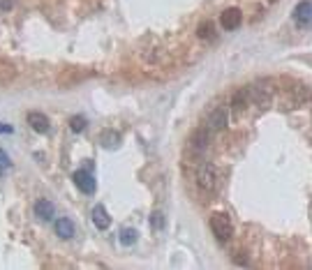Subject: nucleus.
I'll use <instances>...</instances> for the list:
<instances>
[{
  "label": "nucleus",
  "instance_id": "nucleus-1",
  "mask_svg": "<svg viewBox=\"0 0 312 270\" xmlns=\"http://www.w3.org/2000/svg\"><path fill=\"white\" fill-rule=\"evenodd\" d=\"M208 145H210V130L206 125L197 127V130L190 134V138H187V152L194 155V157H201V155L208 150Z\"/></svg>",
  "mask_w": 312,
  "mask_h": 270
},
{
  "label": "nucleus",
  "instance_id": "nucleus-2",
  "mask_svg": "<svg viewBox=\"0 0 312 270\" xmlns=\"http://www.w3.org/2000/svg\"><path fill=\"white\" fill-rule=\"evenodd\" d=\"M210 231H213V236H215L220 243H227V240L234 236V224H231L229 220V215H224V213H213L210 215Z\"/></svg>",
  "mask_w": 312,
  "mask_h": 270
},
{
  "label": "nucleus",
  "instance_id": "nucleus-3",
  "mask_svg": "<svg viewBox=\"0 0 312 270\" xmlns=\"http://www.w3.org/2000/svg\"><path fill=\"white\" fill-rule=\"evenodd\" d=\"M197 185H199V189H201L204 194H213V189H215V185H217V171L210 162H206V164L199 166Z\"/></svg>",
  "mask_w": 312,
  "mask_h": 270
},
{
  "label": "nucleus",
  "instance_id": "nucleus-4",
  "mask_svg": "<svg viewBox=\"0 0 312 270\" xmlns=\"http://www.w3.org/2000/svg\"><path fill=\"white\" fill-rule=\"evenodd\" d=\"M204 125L208 127L210 132H222L229 127V111L224 107H213L208 113H206Z\"/></svg>",
  "mask_w": 312,
  "mask_h": 270
},
{
  "label": "nucleus",
  "instance_id": "nucleus-5",
  "mask_svg": "<svg viewBox=\"0 0 312 270\" xmlns=\"http://www.w3.org/2000/svg\"><path fill=\"white\" fill-rule=\"evenodd\" d=\"M241 21H243V14H241V9H236V7L224 9V12L220 14V23H222L224 30H236V28L241 25Z\"/></svg>",
  "mask_w": 312,
  "mask_h": 270
},
{
  "label": "nucleus",
  "instance_id": "nucleus-6",
  "mask_svg": "<svg viewBox=\"0 0 312 270\" xmlns=\"http://www.w3.org/2000/svg\"><path fill=\"white\" fill-rule=\"evenodd\" d=\"M74 182H77V187L81 189L83 194H95V189H97L95 178L90 176L88 171H77L74 173Z\"/></svg>",
  "mask_w": 312,
  "mask_h": 270
},
{
  "label": "nucleus",
  "instance_id": "nucleus-7",
  "mask_svg": "<svg viewBox=\"0 0 312 270\" xmlns=\"http://www.w3.org/2000/svg\"><path fill=\"white\" fill-rule=\"evenodd\" d=\"M294 19H296V23L299 25H306L312 21V2L310 0H301L299 5H296V9H294Z\"/></svg>",
  "mask_w": 312,
  "mask_h": 270
},
{
  "label": "nucleus",
  "instance_id": "nucleus-8",
  "mask_svg": "<svg viewBox=\"0 0 312 270\" xmlns=\"http://www.w3.org/2000/svg\"><path fill=\"white\" fill-rule=\"evenodd\" d=\"M28 125H30L35 132H39V134L49 132V118H46L44 113H39V111H30V113H28Z\"/></svg>",
  "mask_w": 312,
  "mask_h": 270
},
{
  "label": "nucleus",
  "instance_id": "nucleus-9",
  "mask_svg": "<svg viewBox=\"0 0 312 270\" xmlns=\"http://www.w3.org/2000/svg\"><path fill=\"white\" fill-rule=\"evenodd\" d=\"M56 236L58 238H63V240L72 238V236H74V222H72L70 217H58L56 220Z\"/></svg>",
  "mask_w": 312,
  "mask_h": 270
},
{
  "label": "nucleus",
  "instance_id": "nucleus-10",
  "mask_svg": "<svg viewBox=\"0 0 312 270\" xmlns=\"http://www.w3.org/2000/svg\"><path fill=\"white\" fill-rule=\"evenodd\" d=\"M93 224H95L100 231L109 229L111 217H109V213H107V208H104V206H95V208H93Z\"/></svg>",
  "mask_w": 312,
  "mask_h": 270
},
{
  "label": "nucleus",
  "instance_id": "nucleus-11",
  "mask_svg": "<svg viewBox=\"0 0 312 270\" xmlns=\"http://www.w3.org/2000/svg\"><path fill=\"white\" fill-rule=\"evenodd\" d=\"M35 215H37L39 220H51L53 217V203L46 201V199H39L35 203Z\"/></svg>",
  "mask_w": 312,
  "mask_h": 270
},
{
  "label": "nucleus",
  "instance_id": "nucleus-12",
  "mask_svg": "<svg viewBox=\"0 0 312 270\" xmlns=\"http://www.w3.org/2000/svg\"><path fill=\"white\" fill-rule=\"evenodd\" d=\"M137 236H139V233L134 231V229H123L121 233H118V240H121V245H134V243H137Z\"/></svg>",
  "mask_w": 312,
  "mask_h": 270
},
{
  "label": "nucleus",
  "instance_id": "nucleus-13",
  "mask_svg": "<svg viewBox=\"0 0 312 270\" xmlns=\"http://www.w3.org/2000/svg\"><path fill=\"white\" fill-rule=\"evenodd\" d=\"M215 32V25H213V21H201V25L197 28V35L201 39H206V37H210Z\"/></svg>",
  "mask_w": 312,
  "mask_h": 270
},
{
  "label": "nucleus",
  "instance_id": "nucleus-14",
  "mask_svg": "<svg viewBox=\"0 0 312 270\" xmlns=\"http://www.w3.org/2000/svg\"><path fill=\"white\" fill-rule=\"evenodd\" d=\"M100 141H102L107 148H114V145L121 141V136H118L116 132H102V134H100Z\"/></svg>",
  "mask_w": 312,
  "mask_h": 270
},
{
  "label": "nucleus",
  "instance_id": "nucleus-15",
  "mask_svg": "<svg viewBox=\"0 0 312 270\" xmlns=\"http://www.w3.org/2000/svg\"><path fill=\"white\" fill-rule=\"evenodd\" d=\"M9 79H14L12 65H7V63H2V60H0V83H7Z\"/></svg>",
  "mask_w": 312,
  "mask_h": 270
},
{
  "label": "nucleus",
  "instance_id": "nucleus-16",
  "mask_svg": "<svg viewBox=\"0 0 312 270\" xmlns=\"http://www.w3.org/2000/svg\"><path fill=\"white\" fill-rule=\"evenodd\" d=\"M70 130L72 132H83L86 130V118H81V116H72L70 118Z\"/></svg>",
  "mask_w": 312,
  "mask_h": 270
},
{
  "label": "nucleus",
  "instance_id": "nucleus-17",
  "mask_svg": "<svg viewBox=\"0 0 312 270\" xmlns=\"http://www.w3.org/2000/svg\"><path fill=\"white\" fill-rule=\"evenodd\" d=\"M162 226H164V217H162V213L151 215V229H153V231H159Z\"/></svg>",
  "mask_w": 312,
  "mask_h": 270
},
{
  "label": "nucleus",
  "instance_id": "nucleus-18",
  "mask_svg": "<svg viewBox=\"0 0 312 270\" xmlns=\"http://www.w3.org/2000/svg\"><path fill=\"white\" fill-rule=\"evenodd\" d=\"M9 169V157H7V152L0 148V173H5Z\"/></svg>",
  "mask_w": 312,
  "mask_h": 270
},
{
  "label": "nucleus",
  "instance_id": "nucleus-19",
  "mask_svg": "<svg viewBox=\"0 0 312 270\" xmlns=\"http://www.w3.org/2000/svg\"><path fill=\"white\" fill-rule=\"evenodd\" d=\"M14 7V0H0V12H9Z\"/></svg>",
  "mask_w": 312,
  "mask_h": 270
},
{
  "label": "nucleus",
  "instance_id": "nucleus-20",
  "mask_svg": "<svg viewBox=\"0 0 312 270\" xmlns=\"http://www.w3.org/2000/svg\"><path fill=\"white\" fill-rule=\"evenodd\" d=\"M12 132V125H5V123H0V134H9Z\"/></svg>",
  "mask_w": 312,
  "mask_h": 270
}]
</instances>
